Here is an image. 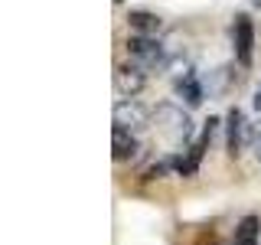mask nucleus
Wrapping results in <instances>:
<instances>
[{
    "label": "nucleus",
    "instance_id": "1",
    "mask_svg": "<svg viewBox=\"0 0 261 245\" xmlns=\"http://www.w3.org/2000/svg\"><path fill=\"white\" fill-rule=\"evenodd\" d=\"M127 56H130V65H137V69H144V72L170 65V53L163 49V43L157 36H130L127 39Z\"/></svg>",
    "mask_w": 261,
    "mask_h": 245
},
{
    "label": "nucleus",
    "instance_id": "13",
    "mask_svg": "<svg viewBox=\"0 0 261 245\" xmlns=\"http://www.w3.org/2000/svg\"><path fill=\"white\" fill-rule=\"evenodd\" d=\"M255 108L261 111V88H258V92H255Z\"/></svg>",
    "mask_w": 261,
    "mask_h": 245
},
{
    "label": "nucleus",
    "instance_id": "9",
    "mask_svg": "<svg viewBox=\"0 0 261 245\" xmlns=\"http://www.w3.org/2000/svg\"><path fill=\"white\" fill-rule=\"evenodd\" d=\"M127 27L134 30V36H157L160 33V16L150 13V10H130L127 13Z\"/></svg>",
    "mask_w": 261,
    "mask_h": 245
},
{
    "label": "nucleus",
    "instance_id": "6",
    "mask_svg": "<svg viewBox=\"0 0 261 245\" xmlns=\"http://www.w3.org/2000/svg\"><path fill=\"white\" fill-rule=\"evenodd\" d=\"M144 85H147V72L144 69H137V65H118V69H114V88H118L121 95L134 98Z\"/></svg>",
    "mask_w": 261,
    "mask_h": 245
},
{
    "label": "nucleus",
    "instance_id": "12",
    "mask_svg": "<svg viewBox=\"0 0 261 245\" xmlns=\"http://www.w3.org/2000/svg\"><path fill=\"white\" fill-rule=\"evenodd\" d=\"M255 157H258V163H261V131L255 134Z\"/></svg>",
    "mask_w": 261,
    "mask_h": 245
},
{
    "label": "nucleus",
    "instance_id": "2",
    "mask_svg": "<svg viewBox=\"0 0 261 245\" xmlns=\"http://www.w3.org/2000/svg\"><path fill=\"white\" fill-rule=\"evenodd\" d=\"M157 128H160V134L170 137L176 147L193 137V121L179 105H160L157 108Z\"/></svg>",
    "mask_w": 261,
    "mask_h": 245
},
{
    "label": "nucleus",
    "instance_id": "4",
    "mask_svg": "<svg viewBox=\"0 0 261 245\" xmlns=\"http://www.w3.org/2000/svg\"><path fill=\"white\" fill-rule=\"evenodd\" d=\"M248 141H251V131H248V121H245V111L232 108L225 114V147H228V157H239Z\"/></svg>",
    "mask_w": 261,
    "mask_h": 245
},
{
    "label": "nucleus",
    "instance_id": "3",
    "mask_svg": "<svg viewBox=\"0 0 261 245\" xmlns=\"http://www.w3.org/2000/svg\"><path fill=\"white\" fill-rule=\"evenodd\" d=\"M232 43H235V59H239L242 69L251 65V56H255V23L251 16L239 13L232 23Z\"/></svg>",
    "mask_w": 261,
    "mask_h": 245
},
{
    "label": "nucleus",
    "instance_id": "7",
    "mask_svg": "<svg viewBox=\"0 0 261 245\" xmlns=\"http://www.w3.org/2000/svg\"><path fill=\"white\" fill-rule=\"evenodd\" d=\"M176 95L183 98L190 108H196V105H202V98H206V88H202V79L196 76V72H183V76H176Z\"/></svg>",
    "mask_w": 261,
    "mask_h": 245
},
{
    "label": "nucleus",
    "instance_id": "8",
    "mask_svg": "<svg viewBox=\"0 0 261 245\" xmlns=\"http://www.w3.org/2000/svg\"><path fill=\"white\" fill-rule=\"evenodd\" d=\"M137 151H141V144H137L134 131H124V128L111 131V154H114V160H134Z\"/></svg>",
    "mask_w": 261,
    "mask_h": 245
},
{
    "label": "nucleus",
    "instance_id": "5",
    "mask_svg": "<svg viewBox=\"0 0 261 245\" xmlns=\"http://www.w3.org/2000/svg\"><path fill=\"white\" fill-rule=\"evenodd\" d=\"M150 125V111L144 108L141 102L134 98H124V102L114 105V128H124V131H141Z\"/></svg>",
    "mask_w": 261,
    "mask_h": 245
},
{
    "label": "nucleus",
    "instance_id": "11",
    "mask_svg": "<svg viewBox=\"0 0 261 245\" xmlns=\"http://www.w3.org/2000/svg\"><path fill=\"white\" fill-rule=\"evenodd\" d=\"M232 76H235L232 65H222V69H216L206 82H202V88H209V95H222L228 88V82H232Z\"/></svg>",
    "mask_w": 261,
    "mask_h": 245
},
{
    "label": "nucleus",
    "instance_id": "10",
    "mask_svg": "<svg viewBox=\"0 0 261 245\" xmlns=\"http://www.w3.org/2000/svg\"><path fill=\"white\" fill-rule=\"evenodd\" d=\"M258 235H261V219L258 216H245L242 223L235 226L232 245H258Z\"/></svg>",
    "mask_w": 261,
    "mask_h": 245
}]
</instances>
